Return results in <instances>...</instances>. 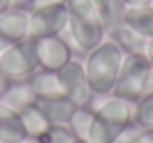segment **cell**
I'll use <instances>...</instances> for the list:
<instances>
[{
	"label": "cell",
	"instance_id": "obj_3",
	"mask_svg": "<svg viewBox=\"0 0 153 143\" xmlns=\"http://www.w3.org/2000/svg\"><path fill=\"white\" fill-rule=\"evenodd\" d=\"M151 76H153V67L145 53H126L111 95L136 103L149 91Z\"/></svg>",
	"mask_w": 153,
	"mask_h": 143
},
{
	"label": "cell",
	"instance_id": "obj_29",
	"mask_svg": "<svg viewBox=\"0 0 153 143\" xmlns=\"http://www.w3.org/2000/svg\"><path fill=\"white\" fill-rule=\"evenodd\" d=\"M23 143H38V141H32V139H27V141H23Z\"/></svg>",
	"mask_w": 153,
	"mask_h": 143
},
{
	"label": "cell",
	"instance_id": "obj_21",
	"mask_svg": "<svg viewBox=\"0 0 153 143\" xmlns=\"http://www.w3.org/2000/svg\"><path fill=\"white\" fill-rule=\"evenodd\" d=\"M115 143H153V128L132 126V128H128Z\"/></svg>",
	"mask_w": 153,
	"mask_h": 143
},
{
	"label": "cell",
	"instance_id": "obj_17",
	"mask_svg": "<svg viewBox=\"0 0 153 143\" xmlns=\"http://www.w3.org/2000/svg\"><path fill=\"white\" fill-rule=\"evenodd\" d=\"M124 53H145V46H147V40L140 38L138 34H134L130 28L122 25L120 30H115L111 36H109Z\"/></svg>",
	"mask_w": 153,
	"mask_h": 143
},
{
	"label": "cell",
	"instance_id": "obj_24",
	"mask_svg": "<svg viewBox=\"0 0 153 143\" xmlns=\"http://www.w3.org/2000/svg\"><path fill=\"white\" fill-rule=\"evenodd\" d=\"M122 2H124L126 9H128V7H149L153 0H122Z\"/></svg>",
	"mask_w": 153,
	"mask_h": 143
},
{
	"label": "cell",
	"instance_id": "obj_20",
	"mask_svg": "<svg viewBox=\"0 0 153 143\" xmlns=\"http://www.w3.org/2000/svg\"><path fill=\"white\" fill-rule=\"evenodd\" d=\"M74 139L76 135L69 128V124H51L36 141L38 143H69Z\"/></svg>",
	"mask_w": 153,
	"mask_h": 143
},
{
	"label": "cell",
	"instance_id": "obj_18",
	"mask_svg": "<svg viewBox=\"0 0 153 143\" xmlns=\"http://www.w3.org/2000/svg\"><path fill=\"white\" fill-rule=\"evenodd\" d=\"M134 124L140 128H153V91L145 93L134 103Z\"/></svg>",
	"mask_w": 153,
	"mask_h": 143
},
{
	"label": "cell",
	"instance_id": "obj_12",
	"mask_svg": "<svg viewBox=\"0 0 153 143\" xmlns=\"http://www.w3.org/2000/svg\"><path fill=\"white\" fill-rule=\"evenodd\" d=\"M92 4L99 13V19L103 23V30L107 36H111L115 30L124 25V13L126 4L122 0H92Z\"/></svg>",
	"mask_w": 153,
	"mask_h": 143
},
{
	"label": "cell",
	"instance_id": "obj_9",
	"mask_svg": "<svg viewBox=\"0 0 153 143\" xmlns=\"http://www.w3.org/2000/svg\"><path fill=\"white\" fill-rule=\"evenodd\" d=\"M36 105L40 107V112L46 116V120L51 124H69L71 116L76 114L78 105L67 99L65 95L61 97H42V99H36Z\"/></svg>",
	"mask_w": 153,
	"mask_h": 143
},
{
	"label": "cell",
	"instance_id": "obj_4",
	"mask_svg": "<svg viewBox=\"0 0 153 143\" xmlns=\"http://www.w3.org/2000/svg\"><path fill=\"white\" fill-rule=\"evenodd\" d=\"M0 70H2L13 82L15 80H25L34 72L40 70L38 61V49L36 40L25 38L15 44H9L7 49L0 51Z\"/></svg>",
	"mask_w": 153,
	"mask_h": 143
},
{
	"label": "cell",
	"instance_id": "obj_13",
	"mask_svg": "<svg viewBox=\"0 0 153 143\" xmlns=\"http://www.w3.org/2000/svg\"><path fill=\"white\" fill-rule=\"evenodd\" d=\"M124 25L130 28L145 40H153V4L149 7H128L124 13Z\"/></svg>",
	"mask_w": 153,
	"mask_h": 143
},
{
	"label": "cell",
	"instance_id": "obj_28",
	"mask_svg": "<svg viewBox=\"0 0 153 143\" xmlns=\"http://www.w3.org/2000/svg\"><path fill=\"white\" fill-rule=\"evenodd\" d=\"M69 143H86V141H82V139H74V141H69Z\"/></svg>",
	"mask_w": 153,
	"mask_h": 143
},
{
	"label": "cell",
	"instance_id": "obj_2",
	"mask_svg": "<svg viewBox=\"0 0 153 143\" xmlns=\"http://www.w3.org/2000/svg\"><path fill=\"white\" fill-rule=\"evenodd\" d=\"M67 30L76 46L90 51L105 40V30L92 0H67Z\"/></svg>",
	"mask_w": 153,
	"mask_h": 143
},
{
	"label": "cell",
	"instance_id": "obj_14",
	"mask_svg": "<svg viewBox=\"0 0 153 143\" xmlns=\"http://www.w3.org/2000/svg\"><path fill=\"white\" fill-rule=\"evenodd\" d=\"M0 103L9 105V107L15 109V112H19V109H23V107H27V105L36 103V93H34L30 80L25 78V80H15V82H11L7 95L0 99Z\"/></svg>",
	"mask_w": 153,
	"mask_h": 143
},
{
	"label": "cell",
	"instance_id": "obj_16",
	"mask_svg": "<svg viewBox=\"0 0 153 143\" xmlns=\"http://www.w3.org/2000/svg\"><path fill=\"white\" fill-rule=\"evenodd\" d=\"M19 118H21V122H23V128H25V133H27V139H32V141H36V139L51 126V122L46 120V116L40 112V107H38L36 103H32V105L19 109Z\"/></svg>",
	"mask_w": 153,
	"mask_h": 143
},
{
	"label": "cell",
	"instance_id": "obj_5",
	"mask_svg": "<svg viewBox=\"0 0 153 143\" xmlns=\"http://www.w3.org/2000/svg\"><path fill=\"white\" fill-rule=\"evenodd\" d=\"M67 2L65 4H51L30 9V34L27 38L40 40L51 36H61L67 30Z\"/></svg>",
	"mask_w": 153,
	"mask_h": 143
},
{
	"label": "cell",
	"instance_id": "obj_11",
	"mask_svg": "<svg viewBox=\"0 0 153 143\" xmlns=\"http://www.w3.org/2000/svg\"><path fill=\"white\" fill-rule=\"evenodd\" d=\"M27 141V133L19 118V112L0 103V143H23Z\"/></svg>",
	"mask_w": 153,
	"mask_h": 143
},
{
	"label": "cell",
	"instance_id": "obj_23",
	"mask_svg": "<svg viewBox=\"0 0 153 143\" xmlns=\"http://www.w3.org/2000/svg\"><path fill=\"white\" fill-rule=\"evenodd\" d=\"M67 0H34V4L30 9H38V7H51V4H65Z\"/></svg>",
	"mask_w": 153,
	"mask_h": 143
},
{
	"label": "cell",
	"instance_id": "obj_15",
	"mask_svg": "<svg viewBox=\"0 0 153 143\" xmlns=\"http://www.w3.org/2000/svg\"><path fill=\"white\" fill-rule=\"evenodd\" d=\"M27 80H30V84H32V88L36 93V99H42V97H61L63 95V88H61L57 72L38 70Z\"/></svg>",
	"mask_w": 153,
	"mask_h": 143
},
{
	"label": "cell",
	"instance_id": "obj_10",
	"mask_svg": "<svg viewBox=\"0 0 153 143\" xmlns=\"http://www.w3.org/2000/svg\"><path fill=\"white\" fill-rule=\"evenodd\" d=\"M128 128L103 118L101 114H92V120H90V126H88V133L84 137L86 143H115Z\"/></svg>",
	"mask_w": 153,
	"mask_h": 143
},
{
	"label": "cell",
	"instance_id": "obj_1",
	"mask_svg": "<svg viewBox=\"0 0 153 143\" xmlns=\"http://www.w3.org/2000/svg\"><path fill=\"white\" fill-rule=\"evenodd\" d=\"M124 51L109 38H105L101 44L88 51L86 61H84V72L90 82V88L94 97H105L111 95L113 84L117 80L122 61H124Z\"/></svg>",
	"mask_w": 153,
	"mask_h": 143
},
{
	"label": "cell",
	"instance_id": "obj_26",
	"mask_svg": "<svg viewBox=\"0 0 153 143\" xmlns=\"http://www.w3.org/2000/svg\"><path fill=\"white\" fill-rule=\"evenodd\" d=\"M13 9V0H0V17Z\"/></svg>",
	"mask_w": 153,
	"mask_h": 143
},
{
	"label": "cell",
	"instance_id": "obj_27",
	"mask_svg": "<svg viewBox=\"0 0 153 143\" xmlns=\"http://www.w3.org/2000/svg\"><path fill=\"white\" fill-rule=\"evenodd\" d=\"M145 55H147V59H149V63H151V67H153V40H147Z\"/></svg>",
	"mask_w": 153,
	"mask_h": 143
},
{
	"label": "cell",
	"instance_id": "obj_7",
	"mask_svg": "<svg viewBox=\"0 0 153 143\" xmlns=\"http://www.w3.org/2000/svg\"><path fill=\"white\" fill-rule=\"evenodd\" d=\"M38 49V61L40 70L57 72L61 70L67 61H71V46L65 38L61 36H51V38H40L36 40Z\"/></svg>",
	"mask_w": 153,
	"mask_h": 143
},
{
	"label": "cell",
	"instance_id": "obj_19",
	"mask_svg": "<svg viewBox=\"0 0 153 143\" xmlns=\"http://www.w3.org/2000/svg\"><path fill=\"white\" fill-rule=\"evenodd\" d=\"M92 114H94L92 105H82V107L76 109V114L69 120V128L74 130L76 139H82L84 141V137L88 133V126H90V120H92Z\"/></svg>",
	"mask_w": 153,
	"mask_h": 143
},
{
	"label": "cell",
	"instance_id": "obj_6",
	"mask_svg": "<svg viewBox=\"0 0 153 143\" xmlns=\"http://www.w3.org/2000/svg\"><path fill=\"white\" fill-rule=\"evenodd\" d=\"M57 76H59V82H61L63 95H65L67 99H71L78 107H82V105H92L94 93H92L90 82H88V78H86L84 63L71 59V61H67L61 70H57Z\"/></svg>",
	"mask_w": 153,
	"mask_h": 143
},
{
	"label": "cell",
	"instance_id": "obj_30",
	"mask_svg": "<svg viewBox=\"0 0 153 143\" xmlns=\"http://www.w3.org/2000/svg\"><path fill=\"white\" fill-rule=\"evenodd\" d=\"M151 4H153V2H151Z\"/></svg>",
	"mask_w": 153,
	"mask_h": 143
},
{
	"label": "cell",
	"instance_id": "obj_22",
	"mask_svg": "<svg viewBox=\"0 0 153 143\" xmlns=\"http://www.w3.org/2000/svg\"><path fill=\"white\" fill-rule=\"evenodd\" d=\"M11 82H13V80H11L2 70H0V99L7 95V91H9V86H11Z\"/></svg>",
	"mask_w": 153,
	"mask_h": 143
},
{
	"label": "cell",
	"instance_id": "obj_8",
	"mask_svg": "<svg viewBox=\"0 0 153 143\" xmlns=\"http://www.w3.org/2000/svg\"><path fill=\"white\" fill-rule=\"evenodd\" d=\"M30 34V11L11 9L0 17V51L9 44L25 40Z\"/></svg>",
	"mask_w": 153,
	"mask_h": 143
},
{
	"label": "cell",
	"instance_id": "obj_25",
	"mask_svg": "<svg viewBox=\"0 0 153 143\" xmlns=\"http://www.w3.org/2000/svg\"><path fill=\"white\" fill-rule=\"evenodd\" d=\"M34 4V0H13V9H23L30 11V7Z\"/></svg>",
	"mask_w": 153,
	"mask_h": 143
}]
</instances>
